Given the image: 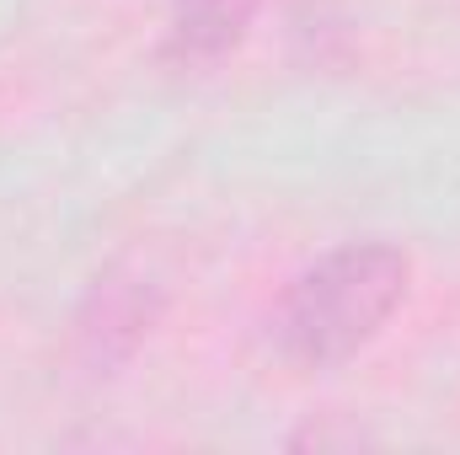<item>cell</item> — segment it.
<instances>
[{
    "instance_id": "6da1fadb",
    "label": "cell",
    "mask_w": 460,
    "mask_h": 455,
    "mask_svg": "<svg viewBox=\"0 0 460 455\" xmlns=\"http://www.w3.org/2000/svg\"><path fill=\"white\" fill-rule=\"evenodd\" d=\"M407 284L412 257L391 241H343L322 252L289 279L273 311V353L300 375L338 370L385 333Z\"/></svg>"
},
{
    "instance_id": "7a4b0ae2",
    "label": "cell",
    "mask_w": 460,
    "mask_h": 455,
    "mask_svg": "<svg viewBox=\"0 0 460 455\" xmlns=\"http://www.w3.org/2000/svg\"><path fill=\"white\" fill-rule=\"evenodd\" d=\"M155 317H161L155 284H150L145 273L108 268V273L92 284V295H86V306H81V317H75V343H81L86 364L102 370V364L128 359L139 343L150 338Z\"/></svg>"
},
{
    "instance_id": "3957f363",
    "label": "cell",
    "mask_w": 460,
    "mask_h": 455,
    "mask_svg": "<svg viewBox=\"0 0 460 455\" xmlns=\"http://www.w3.org/2000/svg\"><path fill=\"white\" fill-rule=\"evenodd\" d=\"M268 0H172L166 32H161V59L177 70H204L220 65L230 49L252 32Z\"/></svg>"
}]
</instances>
